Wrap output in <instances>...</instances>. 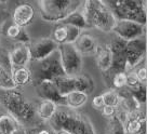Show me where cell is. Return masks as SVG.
I'll return each instance as SVG.
<instances>
[{"label": "cell", "instance_id": "28", "mask_svg": "<svg viewBox=\"0 0 147 134\" xmlns=\"http://www.w3.org/2000/svg\"><path fill=\"white\" fill-rule=\"evenodd\" d=\"M129 92H130V94L132 95V97H133L140 105L146 103V84L142 83L138 88L134 89L132 91H129Z\"/></svg>", "mask_w": 147, "mask_h": 134}, {"label": "cell", "instance_id": "16", "mask_svg": "<svg viewBox=\"0 0 147 134\" xmlns=\"http://www.w3.org/2000/svg\"><path fill=\"white\" fill-rule=\"evenodd\" d=\"M36 114L38 119L40 120L49 121L52 118V116L55 114L57 109V105L55 103L47 100H40V102L37 104L36 106Z\"/></svg>", "mask_w": 147, "mask_h": 134}, {"label": "cell", "instance_id": "9", "mask_svg": "<svg viewBox=\"0 0 147 134\" xmlns=\"http://www.w3.org/2000/svg\"><path fill=\"white\" fill-rule=\"evenodd\" d=\"M114 35L123 39L124 41H131L133 39L144 37L145 35V26L138 24L132 21L119 20L117 21L113 29Z\"/></svg>", "mask_w": 147, "mask_h": 134}, {"label": "cell", "instance_id": "7", "mask_svg": "<svg viewBox=\"0 0 147 134\" xmlns=\"http://www.w3.org/2000/svg\"><path fill=\"white\" fill-rule=\"evenodd\" d=\"M61 64L64 74L69 77H75L81 74L82 70V55L79 53L73 44L65 43L59 46Z\"/></svg>", "mask_w": 147, "mask_h": 134}, {"label": "cell", "instance_id": "33", "mask_svg": "<svg viewBox=\"0 0 147 134\" xmlns=\"http://www.w3.org/2000/svg\"><path fill=\"white\" fill-rule=\"evenodd\" d=\"M102 111V115L106 117V118H113L117 115V108L113 106H107V105H104V107L101 109Z\"/></svg>", "mask_w": 147, "mask_h": 134}, {"label": "cell", "instance_id": "10", "mask_svg": "<svg viewBox=\"0 0 147 134\" xmlns=\"http://www.w3.org/2000/svg\"><path fill=\"white\" fill-rule=\"evenodd\" d=\"M59 49V46L52 38H40L29 43L30 62H39L51 55Z\"/></svg>", "mask_w": 147, "mask_h": 134}, {"label": "cell", "instance_id": "26", "mask_svg": "<svg viewBox=\"0 0 147 134\" xmlns=\"http://www.w3.org/2000/svg\"><path fill=\"white\" fill-rule=\"evenodd\" d=\"M103 100H104V104L107 106H113L116 107L119 105L120 103V96L118 91H116L114 89H109V90H106L105 92L102 94Z\"/></svg>", "mask_w": 147, "mask_h": 134}, {"label": "cell", "instance_id": "32", "mask_svg": "<svg viewBox=\"0 0 147 134\" xmlns=\"http://www.w3.org/2000/svg\"><path fill=\"white\" fill-rule=\"evenodd\" d=\"M21 29H22V28L18 27V25H15V24H11L9 27H8V29H7L5 34H7V36H8L9 38L15 40V38L18 36V34H20V32H21Z\"/></svg>", "mask_w": 147, "mask_h": 134}, {"label": "cell", "instance_id": "37", "mask_svg": "<svg viewBox=\"0 0 147 134\" xmlns=\"http://www.w3.org/2000/svg\"><path fill=\"white\" fill-rule=\"evenodd\" d=\"M35 134H53V133H52L51 131H49L48 129H42V130H39V131Z\"/></svg>", "mask_w": 147, "mask_h": 134}, {"label": "cell", "instance_id": "18", "mask_svg": "<svg viewBox=\"0 0 147 134\" xmlns=\"http://www.w3.org/2000/svg\"><path fill=\"white\" fill-rule=\"evenodd\" d=\"M89 95L87 93L74 91L65 96V106L70 109H79L88 102Z\"/></svg>", "mask_w": 147, "mask_h": 134}, {"label": "cell", "instance_id": "5", "mask_svg": "<svg viewBox=\"0 0 147 134\" xmlns=\"http://www.w3.org/2000/svg\"><path fill=\"white\" fill-rule=\"evenodd\" d=\"M80 5L81 1L76 0H41L39 1V11L43 21L59 24L77 11Z\"/></svg>", "mask_w": 147, "mask_h": 134}, {"label": "cell", "instance_id": "14", "mask_svg": "<svg viewBox=\"0 0 147 134\" xmlns=\"http://www.w3.org/2000/svg\"><path fill=\"white\" fill-rule=\"evenodd\" d=\"M73 46L75 49L82 55V54H92L95 52L97 46L96 39L92 36L91 34L88 32H81L80 36L77 38V40L74 42Z\"/></svg>", "mask_w": 147, "mask_h": 134}, {"label": "cell", "instance_id": "24", "mask_svg": "<svg viewBox=\"0 0 147 134\" xmlns=\"http://www.w3.org/2000/svg\"><path fill=\"white\" fill-rule=\"evenodd\" d=\"M0 89L2 91L14 90L15 86L12 80V69L0 64Z\"/></svg>", "mask_w": 147, "mask_h": 134}, {"label": "cell", "instance_id": "21", "mask_svg": "<svg viewBox=\"0 0 147 134\" xmlns=\"http://www.w3.org/2000/svg\"><path fill=\"white\" fill-rule=\"evenodd\" d=\"M54 82L55 87L57 89V91L62 96H66L67 94L70 92L75 91V86H74V77H69V76H61L52 80Z\"/></svg>", "mask_w": 147, "mask_h": 134}, {"label": "cell", "instance_id": "6", "mask_svg": "<svg viewBox=\"0 0 147 134\" xmlns=\"http://www.w3.org/2000/svg\"><path fill=\"white\" fill-rule=\"evenodd\" d=\"M34 63L36 64L34 67L35 71L34 73L30 71V73H32V77L34 76L36 77V79L38 80L37 82L41 80H54L55 78L65 75L64 70L62 68V64H61L59 50L53 52L51 55H49L46 59L39 62H34Z\"/></svg>", "mask_w": 147, "mask_h": 134}, {"label": "cell", "instance_id": "27", "mask_svg": "<svg viewBox=\"0 0 147 134\" xmlns=\"http://www.w3.org/2000/svg\"><path fill=\"white\" fill-rule=\"evenodd\" d=\"M52 39L54 40V42L57 46L65 44L67 42V30H66L65 25L57 24V26L53 30V37H52Z\"/></svg>", "mask_w": 147, "mask_h": 134}, {"label": "cell", "instance_id": "35", "mask_svg": "<svg viewBox=\"0 0 147 134\" xmlns=\"http://www.w3.org/2000/svg\"><path fill=\"white\" fill-rule=\"evenodd\" d=\"M104 105H105V104H104V100H103L102 94L93 97V100H92V106L94 107V108H96V109H102V108L104 107Z\"/></svg>", "mask_w": 147, "mask_h": 134}, {"label": "cell", "instance_id": "11", "mask_svg": "<svg viewBox=\"0 0 147 134\" xmlns=\"http://www.w3.org/2000/svg\"><path fill=\"white\" fill-rule=\"evenodd\" d=\"M36 91L41 100L55 103L57 106H65V97L62 96L52 80H41L36 84Z\"/></svg>", "mask_w": 147, "mask_h": 134}, {"label": "cell", "instance_id": "1", "mask_svg": "<svg viewBox=\"0 0 147 134\" xmlns=\"http://www.w3.org/2000/svg\"><path fill=\"white\" fill-rule=\"evenodd\" d=\"M49 125L55 132L66 131L70 134H96L87 116L66 106H59Z\"/></svg>", "mask_w": 147, "mask_h": 134}, {"label": "cell", "instance_id": "34", "mask_svg": "<svg viewBox=\"0 0 147 134\" xmlns=\"http://www.w3.org/2000/svg\"><path fill=\"white\" fill-rule=\"evenodd\" d=\"M15 40L18 41V43H30V37L28 35V32L25 30V28H22L21 32L18 34V36L15 38Z\"/></svg>", "mask_w": 147, "mask_h": 134}, {"label": "cell", "instance_id": "12", "mask_svg": "<svg viewBox=\"0 0 147 134\" xmlns=\"http://www.w3.org/2000/svg\"><path fill=\"white\" fill-rule=\"evenodd\" d=\"M9 56L12 69L18 67H27V65L30 63L29 43H16L9 52Z\"/></svg>", "mask_w": 147, "mask_h": 134}, {"label": "cell", "instance_id": "29", "mask_svg": "<svg viewBox=\"0 0 147 134\" xmlns=\"http://www.w3.org/2000/svg\"><path fill=\"white\" fill-rule=\"evenodd\" d=\"M111 83L114 90H122L127 86V73H118L111 77Z\"/></svg>", "mask_w": 147, "mask_h": 134}, {"label": "cell", "instance_id": "20", "mask_svg": "<svg viewBox=\"0 0 147 134\" xmlns=\"http://www.w3.org/2000/svg\"><path fill=\"white\" fill-rule=\"evenodd\" d=\"M59 24H63V25H70V26H74V27L79 28L80 30L82 29H87V28H90V26L88 25L87 20L83 15L82 11H75L71 14H69L68 16L65 20H63L61 23Z\"/></svg>", "mask_w": 147, "mask_h": 134}, {"label": "cell", "instance_id": "2", "mask_svg": "<svg viewBox=\"0 0 147 134\" xmlns=\"http://www.w3.org/2000/svg\"><path fill=\"white\" fill-rule=\"evenodd\" d=\"M0 104L22 127L32 125L37 121L35 105L16 89L2 91L0 94Z\"/></svg>", "mask_w": 147, "mask_h": 134}, {"label": "cell", "instance_id": "13", "mask_svg": "<svg viewBox=\"0 0 147 134\" xmlns=\"http://www.w3.org/2000/svg\"><path fill=\"white\" fill-rule=\"evenodd\" d=\"M35 18V9L30 3H21L15 7L12 14L13 24L18 27L25 28L32 22Z\"/></svg>", "mask_w": 147, "mask_h": 134}, {"label": "cell", "instance_id": "38", "mask_svg": "<svg viewBox=\"0 0 147 134\" xmlns=\"http://www.w3.org/2000/svg\"><path fill=\"white\" fill-rule=\"evenodd\" d=\"M56 134H70V133L66 132V131H59V132H56Z\"/></svg>", "mask_w": 147, "mask_h": 134}, {"label": "cell", "instance_id": "23", "mask_svg": "<svg viewBox=\"0 0 147 134\" xmlns=\"http://www.w3.org/2000/svg\"><path fill=\"white\" fill-rule=\"evenodd\" d=\"M125 134H146V119L145 120H133L127 119L124 121Z\"/></svg>", "mask_w": 147, "mask_h": 134}, {"label": "cell", "instance_id": "3", "mask_svg": "<svg viewBox=\"0 0 147 134\" xmlns=\"http://www.w3.org/2000/svg\"><path fill=\"white\" fill-rule=\"evenodd\" d=\"M82 13L90 27H94L104 32H111L117 20L104 1L88 0L83 2Z\"/></svg>", "mask_w": 147, "mask_h": 134}, {"label": "cell", "instance_id": "31", "mask_svg": "<svg viewBox=\"0 0 147 134\" xmlns=\"http://www.w3.org/2000/svg\"><path fill=\"white\" fill-rule=\"evenodd\" d=\"M134 73V75L136 76V78L138 79V81L141 83H144V84H146V81H147V67L145 65H140L138 66L134 70H132Z\"/></svg>", "mask_w": 147, "mask_h": 134}, {"label": "cell", "instance_id": "36", "mask_svg": "<svg viewBox=\"0 0 147 134\" xmlns=\"http://www.w3.org/2000/svg\"><path fill=\"white\" fill-rule=\"evenodd\" d=\"M12 134H27V130L25 129L24 127H22V125H21V127H18V129L15 130Z\"/></svg>", "mask_w": 147, "mask_h": 134}, {"label": "cell", "instance_id": "19", "mask_svg": "<svg viewBox=\"0 0 147 134\" xmlns=\"http://www.w3.org/2000/svg\"><path fill=\"white\" fill-rule=\"evenodd\" d=\"M74 86H75V91L87 93L88 95L92 93L94 89V82L92 78L84 74H79L74 77Z\"/></svg>", "mask_w": 147, "mask_h": 134}, {"label": "cell", "instance_id": "25", "mask_svg": "<svg viewBox=\"0 0 147 134\" xmlns=\"http://www.w3.org/2000/svg\"><path fill=\"white\" fill-rule=\"evenodd\" d=\"M107 134H125L123 123L117 116L108 119V122H107Z\"/></svg>", "mask_w": 147, "mask_h": 134}, {"label": "cell", "instance_id": "17", "mask_svg": "<svg viewBox=\"0 0 147 134\" xmlns=\"http://www.w3.org/2000/svg\"><path fill=\"white\" fill-rule=\"evenodd\" d=\"M12 80L16 88H23L32 82V77L30 68L28 67H18L12 69Z\"/></svg>", "mask_w": 147, "mask_h": 134}, {"label": "cell", "instance_id": "4", "mask_svg": "<svg viewBox=\"0 0 147 134\" xmlns=\"http://www.w3.org/2000/svg\"><path fill=\"white\" fill-rule=\"evenodd\" d=\"M107 8L114 14L117 21L125 20L132 21L143 26L146 25V3L144 1L136 0H116V1H104Z\"/></svg>", "mask_w": 147, "mask_h": 134}, {"label": "cell", "instance_id": "30", "mask_svg": "<svg viewBox=\"0 0 147 134\" xmlns=\"http://www.w3.org/2000/svg\"><path fill=\"white\" fill-rule=\"evenodd\" d=\"M62 25H63V24H62ZM65 27H66V30H67V42H66V43L73 44L74 42L77 40V38L80 36L81 30H80L79 28L70 26V25H65Z\"/></svg>", "mask_w": 147, "mask_h": 134}, {"label": "cell", "instance_id": "15", "mask_svg": "<svg viewBox=\"0 0 147 134\" xmlns=\"http://www.w3.org/2000/svg\"><path fill=\"white\" fill-rule=\"evenodd\" d=\"M95 62L98 67V69L102 73L106 74L109 70L110 66H111V61H113V56L109 51V48L107 44H97L96 49H95Z\"/></svg>", "mask_w": 147, "mask_h": 134}, {"label": "cell", "instance_id": "22", "mask_svg": "<svg viewBox=\"0 0 147 134\" xmlns=\"http://www.w3.org/2000/svg\"><path fill=\"white\" fill-rule=\"evenodd\" d=\"M21 125L9 114L0 115V134H12Z\"/></svg>", "mask_w": 147, "mask_h": 134}, {"label": "cell", "instance_id": "8", "mask_svg": "<svg viewBox=\"0 0 147 134\" xmlns=\"http://www.w3.org/2000/svg\"><path fill=\"white\" fill-rule=\"evenodd\" d=\"M146 56V39L140 37L127 42L125 46V60H127V73L132 71L145 61Z\"/></svg>", "mask_w": 147, "mask_h": 134}]
</instances>
